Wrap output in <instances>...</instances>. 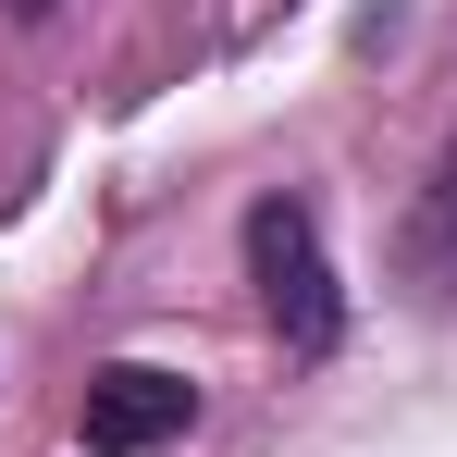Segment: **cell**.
Listing matches in <instances>:
<instances>
[{
    "instance_id": "cell-1",
    "label": "cell",
    "mask_w": 457,
    "mask_h": 457,
    "mask_svg": "<svg viewBox=\"0 0 457 457\" xmlns=\"http://www.w3.org/2000/svg\"><path fill=\"white\" fill-rule=\"evenodd\" d=\"M247 285H260V321L321 359L334 334H346V297H334V260H321V223H309V198H260L247 211Z\"/></svg>"
},
{
    "instance_id": "cell-2",
    "label": "cell",
    "mask_w": 457,
    "mask_h": 457,
    "mask_svg": "<svg viewBox=\"0 0 457 457\" xmlns=\"http://www.w3.org/2000/svg\"><path fill=\"white\" fill-rule=\"evenodd\" d=\"M198 433V383L186 371H149V359H112L75 408V445L87 457H149V445H186Z\"/></svg>"
},
{
    "instance_id": "cell-3",
    "label": "cell",
    "mask_w": 457,
    "mask_h": 457,
    "mask_svg": "<svg viewBox=\"0 0 457 457\" xmlns=\"http://www.w3.org/2000/svg\"><path fill=\"white\" fill-rule=\"evenodd\" d=\"M408 272H420V297H457V161L420 198V223H408Z\"/></svg>"
},
{
    "instance_id": "cell-4",
    "label": "cell",
    "mask_w": 457,
    "mask_h": 457,
    "mask_svg": "<svg viewBox=\"0 0 457 457\" xmlns=\"http://www.w3.org/2000/svg\"><path fill=\"white\" fill-rule=\"evenodd\" d=\"M0 12H25V25H37V12H50V0H0Z\"/></svg>"
}]
</instances>
